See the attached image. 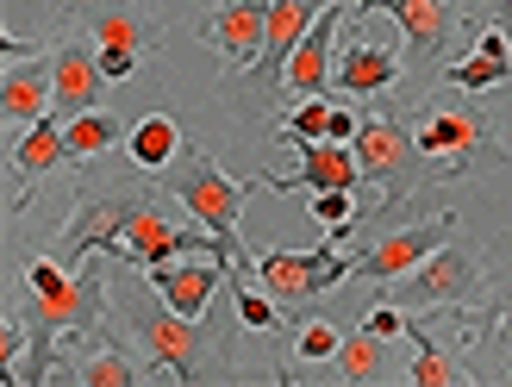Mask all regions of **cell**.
<instances>
[{
	"label": "cell",
	"mask_w": 512,
	"mask_h": 387,
	"mask_svg": "<svg viewBox=\"0 0 512 387\" xmlns=\"http://www.w3.org/2000/svg\"><path fill=\"white\" fill-rule=\"evenodd\" d=\"M113 313V294H107V275L94 263L88 269H63L50 256H25V319H32V363L13 369L7 381H57V338H75L82 331H100V319Z\"/></svg>",
	"instance_id": "obj_1"
},
{
	"label": "cell",
	"mask_w": 512,
	"mask_h": 387,
	"mask_svg": "<svg viewBox=\"0 0 512 387\" xmlns=\"http://www.w3.org/2000/svg\"><path fill=\"white\" fill-rule=\"evenodd\" d=\"M144 200H157V188H150V169H138L132 157H125V169L82 163V175H75V206H69V219H63L57 238H50L44 256L63 263V269H82L88 250H107L125 263V225L138 219Z\"/></svg>",
	"instance_id": "obj_2"
},
{
	"label": "cell",
	"mask_w": 512,
	"mask_h": 387,
	"mask_svg": "<svg viewBox=\"0 0 512 387\" xmlns=\"http://www.w3.org/2000/svg\"><path fill=\"white\" fill-rule=\"evenodd\" d=\"M413 132L425 150L431 182H463L475 169H500L512 163L506 144L494 138V119L481 100H413Z\"/></svg>",
	"instance_id": "obj_3"
},
{
	"label": "cell",
	"mask_w": 512,
	"mask_h": 387,
	"mask_svg": "<svg viewBox=\"0 0 512 387\" xmlns=\"http://www.w3.org/2000/svg\"><path fill=\"white\" fill-rule=\"evenodd\" d=\"M356 163H363V182L381 188V219L406 213V200L431 182L419 132H413V100L381 94V113L363 119V132H356Z\"/></svg>",
	"instance_id": "obj_4"
},
{
	"label": "cell",
	"mask_w": 512,
	"mask_h": 387,
	"mask_svg": "<svg viewBox=\"0 0 512 387\" xmlns=\"http://www.w3.org/2000/svg\"><path fill=\"white\" fill-rule=\"evenodd\" d=\"M69 32L94 44L107 82H132L138 63L157 50L163 25L150 19L144 0H75V7H69Z\"/></svg>",
	"instance_id": "obj_5"
},
{
	"label": "cell",
	"mask_w": 512,
	"mask_h": 387,
	"mask_svg": "<svg viewBox=\"0 0 512 387\" xmlns=\"http://www.w3.org/2000/svg\"><path fill=\"white\" fill-rule=\"evenodd\" d=\"M113 319L125 325V338L138 344V356H150V369H163L175 381H200V356L213 350V338L200 331L188 313H175V306H150V300H125L113 306Z\"/></svg>",
	"instance_id": "obj_6"
},
{
	"label": "cell",
	"mask_w": 512,
	"mask_h": 387,
	"mask_svg": "<svg viewBox=\"0 0 512 387\" xmlns=\"http://www.w3.org/2000/svg\"><path fill=\"white\" fill-rule=\"evenodd\" d=\"M250 188L256 182H232V175H219L213 157H200V144H182V157L169 163V200H182V213L194 225H207L213 238H225V244H238V213H244V194Z\"/></svg>",
	"instance_id": "obj_7"
},
{
	"label": "cell",
	"mask_w": 512,
	"mask_h": 387,
	"mask_svg": "<svg viewBox=\"0 0 512 387\" xmlns=\"http://www.w3.org/2000/svg\"><path fill=\"white\" fill-rule=\"evenodd\" d=\"M475 294H481V263L463 244L431 250L419 269H406L394 281V300L406 306V313H463Z\"/></svg>",
	"instance_id": "obj_8"
},
{
	"label": "cell",
	"mask_w": 512,
	"mask_h": 387,
	"mask_svg": "<svg viewBox=\"0 0 512 387\" xmlns=\"http://www.w3.org/2000/svg\"><path fill=\"white\" fill-rule=\"evenodd\" d=\"M356 275V256H338V244H319V250H263L256 256V281L288 306H306V300H319V294H331L338 281H350Z\"/></svg>",
	"instance_id": "obj_9"
},
{
	"label": "cell",
	"mask_w": 512,
	"mask_h": 387,
	"mask_svg": "<svg viewBox=\"0 0 512 387\" xmlns=\"http://www.w3.org/2000/svg\"><path fill=\"white\" fill-rule=\"evenodd\" d=\"M456 238V213H438L425 225H400V231H381L369 250H356V275L363 281H400L406 269H419L431 250H444Z\"/></svg>",
	"instance_id": "obj_10"
},
{
	"label": "cell",
	"mask_w": 512,
	"mask_h": 387,
	"mask_svg": "<svg viewBox=\"0 0 512 387\" xmlns=\"http://www.w3.org/2000/svg\"><path fill=\"white\" fill-rule=\"evenodd\" d=\"M200 38L225 57V75L256 69L263 63V44H269V0H219V7L200 19Z\"/></svg>",
	"instance_id": "obj_11"
},
{
	"label": "cell",
	"mask_w": 512,
	"mask_h": 387,
	"mask_svg": "<svg viewBox=\"0 0 512 387\" xmlns=\"http://www.w3.org/2000/svg\"><path fill=\"white\" fill-rule=\"evenodd\" d=\"M50 82H57V119H82L100 107V88H107V69H100L94 57V44L88 38H63V44H50Z\"/></svg>",
	"instance_id": "obj_12"
},
{
	"label": "cell",
	"mask_w": 512,
	"mask_h": 387,
	"mask_svg": "<svg viewBox=\"0 0 512 387\" xmlns=\"http://www.w3.org/2000/svg\"><path fill=\"white\" fill-rule=\"evenodd\" d=\"M350 25V13L331 0V7L313 19V32H306L300 44H294V57H288V75H281V88H288V100H313V94H325L331 88V57H338V32Z\"/></svg>",
	"instance_id": "obj_13"
},
{
	"label": "cell",
	"mask_w": 512,
	"mask_h": 387,
	"mask_svg": "<svg viewBox=\"0 0 512 387\" xmlns=\"http://www.w3.org/2000/svg\"><path fill=\"white\" fill-rule=\"evenodd\" d=\"M300 169L294 175H256V188H281V194H319V188H350L363 182V163H356V144H331V138H313V144H294Z\"/></svg>",
	"instance_id": "obj_14"
},
{
	"label": "cell",
	"mask_w": 512,
	"mask_h": 387,
	"mask_svg": "<svg viewBox=\"0 0 512 387\" xmlns=\"http://www.w3.org/2000/svg\"><path fill=\"white\" fill-rule=\"evenodd\" d=\"M375 7L400 19L413 57H425V63H438L444 50H450V38H456V7H450V0H356L350 19H369Z\"/></svg>",
	"instance_id": "obj_15"
},
{
	"label": "cell",
	"mask_w": 512,
	"mask_h": 387,
	"mask_svg": "<svg viewBox=\"0 0 512 387\" xmlns=\"http://www.w3.org/2000/svg\"><path fill=\"white\" fill-rule=\"evenodd\" d=\"M406 75V57L394 44H369V38H350L344 57H338V75H331V88H338L344 100H381L394 94Z\"/></svg>",
	"instance_id": "obj_16"
},
{
	"label": "cell",
	"mask_w": 512,
	"mask_h": 387,
	"mask_svg": "<svg viewBox=\"0 0 512 387\" xmlns=\"http://www.w3.org/2000/svg\"><path fill=\"white\" fill-rule=\"evenodd\" d=\"M63 163H75L69 157V132H63V119L57 113H44L38 125H25V138L13 144V175L25 188H38L50 169H63ZM25 188L7 200V213H25Z\"/></svg>",
	"instance_id": "obj_17"
},
{
	"label": "cell",
	"mask_w": 512,
	"mask_h": 387,
	"mask_svg": "<svg viewBox=\"0 0 512 387\" xmlns=\"http://www.w3.org/2000/svg\"><path fill=\"white\" fill-rule=\"evenodd\" d=\"M50 107H57V82H50V50L38 57H13V69L0 75V113L13 125H38Z\"/></svg>",
	"instance_id": "obj_18"
},
{
	"label": "cell",
	"mask_w": 512,
	"mask_h": 387,
	"mask_svg": "<svg viewBox=\"0 0 512 387\" xmlns=\"http://www.w3.org/2000/svg\"><path fill=\"white\" fill-rule=\"evenodd\" d=\"M238 263H157V269H144L150 275V288H157V300H169L175 313H188V319H200L207 313V300L219 294V281L232 275Z\"/></svg>",
	"instance_id": "obj_19"
},
{
	"label": "cell",
	"mask_w": 512,
	"mask_h": 387,
	"mask_svg": "<svg viewBox=\"0 0 512 387\" xmlns=\"http://www.w3.org/2000/svg\"><path fill=\"white\" fill-rule=\"evenodd\" d=\"M325 7H331V0H269V44H263V63H256V75H263L269 88H281L294 44L313 32V19H319Z\"/></svg>",
	"instance_id": "obj_20"
},
{
	"label": "cell",
	"mask_w": 512,
	"mask_h": 387,
	"mask_svg": "<svg viewBox=\"0 0 512 387\" xmlns=\"http://www.w3.org/2000/svg\"><path fill=\"white\" fill-rule=\"evenodd\" d=\"M182 125H175L169 113H144L132 132H125V157H132L138 169H150V175H163L175 157H182Z\"/></svg>",
	"instance_id": "obj_21"
},
{
	"label": "cell",
	"mask_w": 512,
	"mask_h": 387,
	"mask_svg": "<svg viewBox=\"0 0 512 387\" xmlns=\"http://www.w3.org/2000/svg\"><path fill=\"white\" fill-rule=\"evenodd\" d=\"M144 375H163V369H150V363L138 369L119 344H94V350H88V363L63 369V381H75V387H132V381H144Z\"/></svg>",
	"instance_id": "obj_22"
},
{
	"label": "cell",
	"mask_w": 512,
	"mask_h": 387,
	"mask_svg": "<svg viewBox=\"0 0 512 387\" xmlns=\"http://www.w3.org/2000/svg\"><path fill=\"white\" fill-rule=\"evenodd\" d=\"M381 344L388 338H375V331H344V344H338V356H331V375L338 381H388V363H381Z\"/></svg>",
	"instance_id": "obj_23"
},
{
	"label": "cell",
	"mask_w": 512,
	"mask_h": 387,
	"mask_svg": "<svg viewBox=\"0 0 512 387\" xmlns=\"http://www.w3.org/2000/svg\"><path fill=\"white\" fill-rule=\"evenodd\" d=\"M63 132H69V157L75 163H94V157H107V150L125 144V125L113 113H82V119H63Z\"/></svg>",
	"instance_id": "obj_24"
},
{
	"label": "cell",
	"mask_w": 512,
	"mask_h": 387,
	"mask_svg": "<svg viewBox=\"0 0 512 387\" xmlns=\"http://www.w3.org/2000/svg\"><path fill=\"white\" fill-rule=\"evenodd\" d=\"M406 338L419 344V356H413V369H406V381H413V387H469V381H475V375H469L463 363H456V356H450L444 344H431V338H425L419 325L406 331Z\"/></svg>",
	"instance_id": "obj_25"
},
{
	"label": "cell",
	"mask_w": 512,
	"mask_h": 387,
	"mask_svg": "<svg viewBox=\"0 0 512 387\" xmlns=\"http://www.w3.org/2000/svg\"><path fill=\"white\" fill-rule=\"evenodd\" d=\"M444 82L450 88H463V94H488V88H500V82H512V63H500V57H475L469 63H444Z\"/></svg>",
	"instance_id": "obj_26"
},
{
	"label": "cell",
	"mask_w": 512,
	"mask_h": 387,
	"mask_svg": "<svg viewBox=\"0 0 512 387\" xmlns=\"http://www.w3.org/2000/svg\"><path fill=\"white\" fill-rule=\"evenodd\" d=\"M275 132H281V144H288V150H294V144H313V138H331V100H319V94L300 100V107L281 119Z\"/></svg>",
	"instance_id": "obj_27"
},
{
	"label": "cell",
	"mask_w": 512,
	"mask_h": 387,
	"mask_svg": "<svg viewBox=\"0 0 512 387\" xmlns=\"http://www.w3.org/2000/svg\"><path fill=\"white\" fill-rule=\"evenodd\" d=\"M338 344H344V331L331 325V319H306V325L294 331V356H300V363H331V356H338Z\"/></svg>",
	"instance_id": "obj_28"
},
{
	"label": "cell",
	"mask_w": 512,
	"mask_h": 387,
	"mask_svg": "<svg viewBox=\"0 0 512 387\" xmlns=\"http://www.w3.org/2000/svg\"><path fill=\"white\" fill-rule=\"evenodd\" d=\"M306 213H313L325 231H338V225H356V200H350V188H319L306 200Z\"/></svg>",
	"instance_id": "obj_29"
},
{
	"label": "cell",
	"mask_w": 512,
	"mask_h": 387,
	"mask_svg": "<svg viewBox=\"0 0 512 387\" xmlns=\"http://www.w3.org/2000/svg\"><path fill=\"white\" fill-rule=\"evenodd\" d=\"M363 331H375V338H406V331H413V313H406L400 300H375L363 313Z\"/></svg>",
	"instance_id": "obj_30"
},
{
	"label": "cell",
	"mask_w": 512,
	"mask_h": 387,
	"mask_svg": "<svg viewBox=\"0 0 512 387\" xmlns=\"http://www.w3.org/2000/svg\"><path fill=\"white\" fill-rule=\"evenodd\" d=\"M494 319L488 325H475V338H488V331H500V338H512V263L506 269H494Z\"/></svg>",
	"instance_id": "obj_31"
},
{
	"label": "cell",
	"mask_w": 512,
	"mask_h": 387,
	"mask_svg": "<svg viewBox=\"0 0 512 387\" xmlns=\"http://www.w3.org/2000/svg\"><path fill=\"white\" fill-rule=\"evenodd\" d=\"M475 50H481V57H500V63H512V38H506V19L481 25V32H475Z\"/></svg>",
	"instance_id": "obj_32"
},
{
	"label": "cell",
	"mask_w": 512,
	"mask_h": 387,
	"mask_svg": "<svg viewBox=\"0 0 512 387\" xmlns=\"http://www.w3.org/2000/svg\"><path fill=\"white\" fill-rule=\"evenodd\" d=\"M25 325H32V319H25ZM25 325L7 319V331H0V375L13 369V356H25Z\"/></svg>",
	"instance_id": "obj_33"
},
{
	"label": "cell",
	"mask_w": 512,
	"mask_h": 387,
	"mask_svg": "<svg viewBox=\"0 0 512 387\" xmlns=\"http://www.w3.org/2000/svg\"><path fill=\"white\" fill-rule=\"evenodd\" d=\"M494 13H500V19H512V0H500V7H494Z\"/></svg>",
	"instance_id": "obj_34"
},
{
	"label": "cell",
	"mask_w": 512,
	"mask_h": 387,
	"mask_svg": "<svg viewBox=\"0 0 512 387\" xmlns=\"http://www.w3.org/2000/svg\"><path fill=\"white\" fill-rule=\"evenodd\" d=\"M506 381H512V375H506Z\"/></svg>",
	"instance_id": "obj_35"
}]
</instances>
